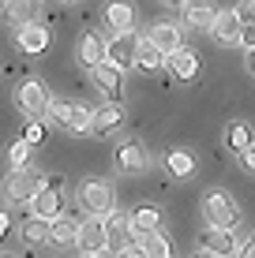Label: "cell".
<instances>
[{
  "label": "cell",
  "instance_id": "44dd1931",
  "mask_svg": "<svg viewBox=\"0 0 255 258\" xmlns=\"http://www.w3.org/2000/svg\"><path fill=\"white\" fill-rule=\"evenodd\" d=\"M131 228H135V239L162 232V210L158 206H135L131 210Z\"/></svg>",
  "mask_w": 255,
  "mask_h": 258
},
{
  "label": "cell",
  "instance_id": "603a6c76",
  "mask_svg": "<svg viewBox=\"0 0 255 258\" xmlns=\"http://www.w3.org/2000/svg\"><path fill=\"white\" fill-rule=\"evenodd\" d=\"M162 161L169 168V176H180V180H188V176L195 172V154H191V150H169Z\"/></svg>",
  "mask_w": 255,
  "mask_h": 258
},
{
  "label": "cell",
  "instance_id": "7402d4cb",
  "mask_svg": "<svg viewBox=\"0 0 255 258\" xmlns=\"http://www.w3.org/2000/svg\"><path fill=\"white\" fill-rule=\"evenodd\" d=\"M225 146H229L236 157H244V154H248V150L255 146L251 127H248V123H240V120H236V123H229V127H225Z\"/></svg>",
  "mask_w": 255,
  "mask_h": 258
},
{
  "label": "cell",
  "instance_id": "4fadbf2b",
  "mask_svg": "<svg viewBox=\"0 0 255 258\" xmlns=\"http://www.w3.org/2000/svg\"><path fill=\"white\" fill-rule=\"evenodd\" d=\"M105 228H109V251L120 254L124 247L135 239V228H131V213L124 210H113L109 217H105Z\"/></svg>",
  "mask_w": 255,
  "mask_h": 258
},
{
  "label": "cell",
  "instance_id": "6da1fadb",
  "mask_svg": "<svg viewBox=\"0 0 255 258\" xmlns=\"http://www.w3.org/2000/svg\"><path fill=\"white\" fill-rule=\"evenodd\" d=\"M49 116L57 127H64L68 135L83 139V135H94V109H86V105L79 101H64V97H53V109Z\"/></svg>",
  "mask_w": 255,
  "mask_h": 258
},
{
  "label": "cell",
  "instance_id": "7bdbcfd3",
  "mask_svg": "<svg viewBox=\"0 0 255 258\" xmlns=\"http://www.w3.org/2000/svg\"><path fill=\"white\" fill-rule=\"evenodd\" d=\"M0 258H8V254H0Z\"/></svg>",
  "mask_w": 255,
  "mask_h": 258
},
{
  "label": "cell",
  "instance_id": "484cf974",
  "mask_svg": "<svg viewBox=\"0 0 255 258\" xmlns=\"http://www.w3.org/2000/svg\"><path fill=\"white\" fill-rule=\"evenodd\" d=\"M75 236H79V225L72 217H57V221H49V239L53 243H60V247H68V243H75Z\"/></svg>",
  "mask_w": 255,
  "mask_h": 258
},
{
  "label": "cell",
  "instance_id": "d6986e66",
  "mask_svg": "<svg viewBox=\"0 0 255 258\" xmlns=\"http://www.w3.org/2000/svg\"><path fill=\"white\" fill-rule=\"evenodd\" d=\"M105 23H109L113 34H128L135 30V8L128 4V0H113L109 8H105Z\"/></svg>",
  "mask_w": 255,
  "mask_h": 258
},
{
  "label": "cell",
  "instance_id": "3957f363",
  "mask_svg": "<svg viewBox=\"0 0 255 258\" xmlns=\"http://www.w3.org/2000/svg\"><path fill=\"white\" fill-rule=\"evenodd\" d=\"M15 105L26 120H45L49 109H53V94L45 90L41 79H23L19 90H15Z\"/></svg>",
  "mask_w": 255,
  "mask_h": 258
},
{
  "label": "cell",
  "instance_id": "8fae6325",
  "mask_svg": "<svg viewBox=\"0 0 255 258\" xmlns=\"http://www.w3.org/2000/svg\"><path fill=\"white\" fill-rule=\"evenodd\" d=\"M75 56H79V64H83V68H90V71H94L98 64H105V60H109V41H105L98 30H86L83 38H79Z\"/></svg>",
  "mask_w": 255,
  "mask_h": 258
},
{
  "label": "cell",
  "instance_id": "ffe728a7",
  "mask_svg": "<svg viewBox=\"0 0 255 258\" xmlns=\"http://www.w3.org/2000/svg\"><path fill=\"white\" fill-rule=\"evenodd\" d=\"M180 12H184V23H188L191 30H210V26H214L218 8L210 4V0H191L188 8H180Z\"/></svg>",
  "mask_w": 255,
  "mask_h": 258
},
{
  "label": "cell",
  "instance_id": "74e56055",
  "mask_svg": "<svg viewBox=\"0 0 255 258\" xmlns=\"http://www.w3.org/2000/svg\"><path fill=\"white\" fill-rule=\"evenodd\" d=\"M191 258H218V254H210V251H203V247H199V251L191 254Z\"/></svg>",
  "mask_w": 255,
  "mask_h": 258
},
{
  "label": "cell",
  "instance_id": "ac0fdd59",
  "mask_svg": "<svg viewBox=\"0 0 255 258\" xmlns=\"http://www.w3.org/2000/svg\"><path fill=\"white\" fill-rule=\"evenodd\" d=\"M165 68L173 71V79H180V83H191V79L199 75V68H203V60H199L195 49L184 45L180 52H173V56H169V64H165Z\"/></svg>",
  "mask_w": 255,
  "mask_h": 258
},
{
  "label": "cell",
  "instance_id": "d590c367",
  "mask_svg": "<svg viewBox=\"0 0 255 258\" xmlns=\"http://www.w3.org/2000/svg\"><path fill=\"white\" fill-rule=\"evenodd\" d=\"M236 258H255V239H248V243L240 247V254H236Z\"/></svg>",
  "mask_w": 255,
  "mask_h": 258
},
{
  "label": "cell",
  "instance_id": "8d00e7d4",
  "mask_svg": "<svg viewBox=\"0 0 255 258\" xmlns=\"http://www.w3.org/2000/svg\"><path fill=\"white\" fill-rule=\"evenodd\" d=\"M162 4H169V8H188L191 0H162Z\"/></svg>",
  "mask_w": 255,
  "mask_h": 258
},
{
  "label": "cell",
  "instance_id": "8992f818",
  "mask_svg": "<svg viewBox=\"0 0 255 258\" xmlns=\"http://www.w3.org/2000/svg\"><path fill=\"white\" fill-rule=\"evenodd\" d=\"M75 247L83 251V258L109 251V228H105V217H86V221H79Z\"/></svg>",
  "mask_w": 255,
  "mask_h": 258
},
{
  "label": "cell",
  "instance_id": "7a4b0ae2",
  "mask_svg": "<svg viewBox=\"0 0 255 258\" xmlns=\"http://www.w3.org/2000/svg\"><path fill=\"white\" fill-rule=\"evenodd\" d=\"M79 206H83L86 217H109L113 210H117V195H113V187L105 180H83L75 191Z\"/></svg>",
  "mask_w": 255,
  "mask_h": 258
},
{
  "label": "cell",
  "instance_id": "cb8c5ba5",
  "mask_svg": "<svg viewBox=\"0 0 255 258\" xmlns=\"http://www.w3.org/2000/svg\"><path fill=\"white\" fill-rule=\"evenodd\" d=\"M19 239L26 247H41V243H49V221H41V217H26L23 225H19Z\"/></svg>",
  "mask_w": 255,
  "mask_h": 258
},
{
  "label": "cell",
  "instance_id": "1f68e13d",
  "mask_svg": "<svg viewBox=\"0 0 255 258\" xmlns=\"http://www.w3.org/2000/svg\"><path fill=\"white\" fill-rule=\"evenodd\" d=\"M236 15H240V23H255V0H240Z\"/></svg>",
  "mask_w": 255,
  "mask_h": 258
},
{
  "label": "cell",
  "instance_id": "836d02e7",
  "mask_svg": "<svg viewBox=\"0 0 255 258\" xmlns=\"http://www.w3.org/2000/svg\"><path fill=\"white\" fill-rule=\"evenodd\" d=\"M41 187H49V191H60V187H64V176H41Z\"/></svg>",
  "mask_w": 255,
  "mask_h": 258
},
{
  "label": "cell",
  "instance_id": "d6a6232c",
  "mask_svg": "<svg viewBox=\"0 0 255 258\" xmlns=\"http://www.w3.org/2000/svg\"><path fill=\"white\" fill-rule=\"evenodd\" d=\"M244 49H255V23H244Z\"/></svg>",
  "mask_w": 255,
  "mask_h": 258
},
{
  "label": "cell",
  "instance_id": "277c9868",
  "mask_svg": "<svg viewBox=\"0 0 255 258\" xmlns=\"http://www.w3.org/2000/svg\"><path fill=\"white\" fill-rule=\"evenodd\" d=\"M203 217L210 221V228H236V221H240V206L229 199L225 191H207L203 199Z\"/></svg>",
  "mask_w": 255,
  "mask_h": 258
},
{
  "label": "cell",
  "instance_id": "ba28073f",
  "mask_svg": "<svg viewBox=\"0 0 255 258\" xmlns=\"http://www.w3.org/2000/svg\"><path fill=\"white\" fill-rule=\"evenodd\" d=\"M199 247L210 254H218V258H233V254H240V236H236V228H207L203 236H199Z\"/></svg>",
  "mask_w": 255,
  "mask_h": 258
},
{
  "label": "cell",
  "instance_id": "d4e9b609",
  "mask_svg": "<svg viewBox=\"0 0 255 258\" xmlns=\"http://www.w3.org/2000/svg\"><path fill=\"white\" fill-rule=\"evenodd\" d=\"M165 64H169V56H165L162 49H154L150 41L143 38V49H139V60H135V68L143 71V75H154V71H162Z\"/></svg>",
  "mask_w": 255,
  "mask_h": 258
},
{
  "label": "cell",
  "instance_id": "2e32d148",
  "mask_svg": "<svg viewBox=\"0 0 255 258\" xmlns=\"http://www.w3.org/2000/svg\"><path fill=\"white\" fill-rule=\"evenodd\" d=\"M94 83L105 90L109 101H124V68H117L113 60H105V64L94 68Z\"/></svg>",
  "mask_w": 255,
  "mask_h": 258
},
{
  "label": "cell",
  "instance_id": "5bb4252c",
  "mask_svg": "<svg viewBox=\"0 0 255 258\" xmlns=\"http://www.w3.org/2000/svg\"><path fill=\"white\" fill-rule=\"evenodd\" d=\"M26 206H30V217L57 221V217H64V191H49V187H41L30 202H26Z\"/></svg>",
  "mask_w": 255,
  "mask_h": 258
},
{
  "label": "cell",
  "instance_id": "83f0119b",
  "mask_svg": "<svg viewBox=\"0 0 255 258\" xmlns=\"http://www.w3.org/2000/svg\"><path fill=\"white\" fill-rule=\"evenodd\" d=\"M30 157H34V146L26 139H15L12 146H8V168H12V172H15V168H26Z\"/></svg>",
  "mask_w": 255,
  "mask_h": 258
},
{
  "label": "cell",
  "instance_id": "7c38bea8",
  "mask_svg": "<svg viewBox=\"0 0 255 258\" xmlns=\"http://www.w3.org/2000/svg\"><path fill=\"white\" fill-rule=\"evenodd\" d=\"M15 45H19V52H26V56H41V52L49 49V26L45 23H23L19 30H15Z\"/></svg>",
  "mask_w": 255,
  "mask_h": 258
},
{
  "label": "cell",
  "instance_id": "60d3db41",
  "mask_svg": "<svg viewBox=\"0 0 255 258\" xmlns=\"http://www.w3.org/2000/svg\"><path fill=\"white\" fill-rule=\"evenodd\" d=\"M60 4H83V0H60Z\"/></svg>",
  "mask_w": 255,
  "mask_h": 258
},
{
  "label": "cell",
  "instance_id": "9c48e42d",
  "mask_svg": "<svg viewBox=\"0 0 255 258\" xmlns=\"http://www.w3.org/2000/svg\"><path fill=\"white\" fill-rule=\"evenodd\" d=\"M139 49H143V38H139L135 30H128V34H113V41H109V60L117 68H135V60H139Z\"/></svg>",
  "mask_w": 255,
  "mask_h": 258
},
{
  "label": "cell",
  "instance_id": "e575fe53",
  "mask_svg": "<svg viewBox=\"0 0 255 258\" xmlns=\"http://www.w3.org/2000/svg\"><path fill=\"white\" fill-rule=\"evenodd\" d=\"M240 165H244V168H248V172H255V146H251V150H248V154H244V157H240Z\"/></svg>",
  "mask_w": 255,
  "mask_h": 258
},
{
  "label": "cell",
  "instance_id": "9a60e30c",
  "mask_svg": "<svg viewBox=\"0 0 255 258\" xmlns=\"http://www.w3.org/2000/svg\"><path fill=\"white\" fill-rule=\"evenodd\" d=\"M146 41H150L154 49H162L165 56H173V52L184 49V34L177 23H154L150 30H146Z\"/></svg>",
  "mask_w": 255,
  "mask_h": 258
},
{
  "label": "cell",
  "instance_id": "52a82bcc",
  "mask_svg": "<svg viewBox=\"0 0 255 258\" xmlns=\"http://www.w3.org/2000/svg\"><path fill=\"white\" fill-rule=\"evenodd\" d=\"M146 146L139 139H124L117 150H113V168H117L120 176H135V172H143L146 168Z\"/></svg>",
  "mask_w": 255,
  "mask_h": 258
},
{
  "label": "cell",
  "instance_id": "f1b7e54d",
  "mask_svg": "<svg viewBox=\"0 0 255 258\" xmlns=\"http://www.w3.org/2000/svg\"><path fill=\"white\" fill-rule=\"evenodd\" d=\"M143 247H146V254H150V258H173V243H169L162 232L143 236Z\"/></svg>",
  "mask_w": 255,
  "mask_h": 258
},
{
  "label": "cell",
  "instance_id": "f35d334b",
  "mask_svg": "<svg viewBox=\"0 0 255 258\" xmlns=\"http://www.w3.org/2000/svg\"><path fill=\"white\" fill-rule=\"evenodd\" d=\"M4 232H8V217L0 213V239H4Z\"/></svg>",
  "mask_w": 255,
  "mask_h": 258
},
{
  "label": "cell",
  "instance_id": "ab89813d",
  "mask_svg": "<svg viewBox=\"0 0 255 258\" xmlns=\"http://www.w3.org/2000/svg\"><path fill=\"white\" fill-rule=\"evenodd\" d=\"M248 52H251V56H248V71L255 75V49H248Z\"/></svg>",
  "mask_w": 255,
  "mask_h": 258
},
{
  "label": "cell",
  "instance_id": "30bf717a",
  "mask_svg": "<svg viewBox=\"0 0 255 258\" xmlns=\"http://www.w3.org/2000/svg\"><path fill=\"white\" fill-rule=\"evenodd\" d=\"M210 34H214L218 45H240V41H244V23H240V15H236V8H233V12H222V8H218Z\"/></svg>",
  "mask_w": 255,
  "mask_h": 258
},
{
  "label": "cell",
  "instance_id": "ee69618b",
  "mask_svg": "<svg viewBox=\"0 0 255 258\" xmlns=\"http://www.w3.org/2000/svg\"><path fill=\"white\" fill-rule=\"evenodd\" d=\"M251 239H255V232H251Z\"/></svg>",
  "mask_w": 255,
  "mask_h": 258
},
{
  "label": "cell",
  "instance_id": "4dcf8cb0",
  "mask_svg": "<svg viewBox=\"0 0 255 258\" xmlns=\"http://www.w3.org/2000/svg\"><path fill=\"white\" fill-rule=\"evenodd\" d=\"M117 258H150V254H146L143 239H131V243H128V247H124V251H120Z\"/></svg>",
  "mask_w": 255,
  "mask_h": 258
},
{
  "label": "cell",
  "instance_id": "5b68a950",
  "mask_svg": "<svg viewBox=\"0 0 255 258\" xmlns=\"http://www.w3.org/2000/svg\"><path fill=\"white\" fill-rule=\"evenodd\" d=\"M0 191H4L8 202H19V206H26V202L41 191V176L34 172V168H15V172L4 176V187H0Z\"/></svg>",
  "mask_w": 255,
  "mask_h": 258
},
{
  "label": "cell",
  "instance_id": "f546056e",
  "mask_svg": "<svg viewBox=\"0 0 255 258\" xmlns=\"http://www.w3.org/2000/svg\"><path fill=\"white\" fill-rule=\"evenodd\" d=\"M23 139L30 142V146H41V142H45V123H41V120H26Z\"/></svg>",
  "mask_w": 255,
  "mask_h": 258
},
{
  "label": "cell",
  "instance_id": "4316f807",
  "mask_svg": "<svg viewBox=\"0 0 255 258\" xmlns=\"http://www.w3.org/2000/svg\"><path fill=\"white\" fill-rule=\"evenodd\" d=\"M34 12H38V0H4V15L12 23H34Z\"/></svg>",
  "mask_w": 255,
  "mask_h": 258
},
{
  "label": "cell",
  "instance_id": "e0dca14e",
  "mask_svg": "<svg viewBox=\"0 0 255 258\" xmlns=\"http://www.w3.org/2000/svg\"><path fill=\"white\" fill-rule=\"evenodd\" d=\"M124 127V105L120 101H105L94 109V135H101V139H109L113 131H120Z\"/></svg>",
  "mask_w": 255,
  "mask_h": 258
},
{
  "label": "cell",
  "instance_id": "b9f144b4",
  "mask_svg": "<svg viewBox=\"0 0 255 258\" xmlns=\"http://www.w3.org/2000/svg\"><path fill=\"white\" fill-rule=\"evenodd\" d=\"M90 258H105V254H90Z\"/></svg>",
  "mask_w": 255,
  "mask_h": 258
}]
</instances>
